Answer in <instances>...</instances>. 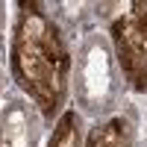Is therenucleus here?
<instances>
[{
	"label": "nucleus",
	"mask_w": 147,
	"mask_h": 147,
	"mask_svg": "<svg viewBox=\"0 0 147 147\" xmlns=\"http://www.w3.org/2000/svg\"><path fill=\"white\" fill-rule=\"evenodd\" d=\"M12 77L44 118H53L68 97L71 50L62 30L41 3H21L12 32Z\"/></svg>",
	"instance_id": "nucleus-1"
},
{
	"label": "nucleus",
	"mask_w": 147,
	"mask_h": 147,
	"mask_svg": "<svg viewBox=\"0 0 147 147\" xmlns=\"http://www.w3.org/2000/svg\"><path fill=\"white\" fill-rule=\"evenodd\" d=\"M109 32L124 80L136 91H147V3H129Z\"/></svg>",
	"instance_id": "nucleus-2"
},
{
	"label": "nucleus",
	"mask_w": 147,
	"mask_h": 147,
	"mask_svg": "<svg viewBox=\"0 0 147 147\" xmlns=\"http://www.w3.org/2000/svg\"><path fill=\"white\" fill-rule=\"evenodd\" d=\"M77 91L85 109H103L109 94H112V71H109V47L100 38H91L82 47V62H80V80Z\"/></svg>",
	"instance_id": "nucleus-3"
},
{
	"label": "nucleus",
	"mask_w": 147,
	"mask_h": 147,
	"mask_svg": "<svg viewBox=\"0 0 147 147\" xmlns=\"http://www.w3.org/2000/svg\"><path fill=\"white\" fill-rule=\"evenodd\" d=\"M35 115L24 100H9L0 115V147H32Z\"/></svg>",
	"instance_id": "nucleus-4"
},
{
	"label": "nucleus",
	"mask_w": 147,
	"mask_h": 147,
	"mask_svg": "<svg viewBox=\"0 0 147 147\" xmlns=\"http://www.w3.org/2000/svg\"><path fill=\"white\" fill-rule=\"evenodd\" d=\"M85 147H132V124L124 115H112L94 124L88 138H85Z\"/></svg>",
	"instance_id": "nucleus-5"
},
{
	"label": "nucleus",
	"mask_w": 147,
	"mask_h": 147,
	"mask_svg": "<svg viewBox=\"0 0 147 147\" xmlns=\"http://www.w3.org/2000/svg\"><path fill=\"white\" fill-rule=\"evenodd\" d=\"M47 147H82V124H80V115L74 112V109H68V112L56 121Z\"/></svg>",
	"instance_id": "nucleus-6"
},
{
	"label": "nucleus",
	"mask_w": 147,
	"mask_h": 147,
	"mask_svg": "<svg viewBox=\"0 0 147 147\" xmlns=\"http://www.w3.org/2000/svg\"><path fill=\"white\" fill-rule=\"evenodd\" d=\"M0 21H3V3H0Z\"/></svg>",
	"instance_id": "nucleus-7"
}]
</instances>
